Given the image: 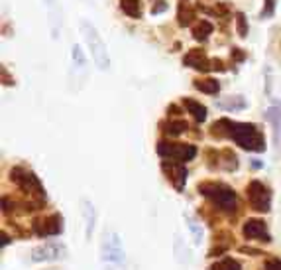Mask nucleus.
<instances>
[{"mask_svg": "<svg viewBox=\"0 0 281 270\" xmlns=\"http://www.w3.org/2000/svg\"><path fill=\"white\" fill-rule=\"evenodd\" d=\"M215 136H230L240 148L250 152H264L266 150V138L258 130L256 124L250 122H234L228 118H220L213 124Z\"/></svg>", "mask_w": 281, "mask_h": 270, "instance_id": "obj_1", "label": "nucleus"}, {"mask_svg": "<svg viewBox=\"0 0 281 270\" xmlns=\"http://www.w3.org/2000/svg\"><path fill=\"white\" fill-rule=\"evenodd\" d=\"M199 194L205 196L207 200H211L217 205V209H222L226 213H234L238 209L236 192L222 182H203V184H199Z\"/></svg>", "mask_w": 281, "mask_h": 270, "instance_id": "obj_2", "label": "nucleus"}, {"mask_svg": "<svg viewBox=\"0 0 281 270\" xmlns=\"http://www.w3.org/2000/svg\"><path fill=\"white\" fill-rule=\"evenodd\" d=\"M81 32L85 36V42H87V46H89V50L93 54V60L94 64H96V68L100 69V71H106V69L110 68V58H108V50H106L102 38L98 34V30L94 28L91 22L81 20Z\"/></svg>", "mask_w": 281, "mask_h": 270, "instance_id": "obj_3", "label": "nucleus"}, {"mask_svg": "<svg viewBox=\"0 0 281 270\" xmlns=\"http://www.w3.org/2000/svg\"><path fill=\"white\" fill-rule=\"evenodd\" d=\"M10 182L16 184L30 198H35V200H43L45 198V190H43L39 178L31 170L24 168V166H14L10 170Z\"/></svg>", "mask_w": 281, "mask_h": 270, "instance_id": "obj_4", "label": "nucleus"}, {"mask_svg": "<svg viewBox=\"0 0 281 270\" xmlns=\"http://www.w3.org/2000/svg\"><path fill=\"white\" fill-rule=\"evenodd\" d=\"M100 254L102 260L112 264V266H122L126 260L122 238L114 229H104L102 233V242H100Z\"/></svg>", "mask_w": 281, "mask_h": 270, "instance_id": "obj_5", "label": "nucleus"}, {"mask_svg": "<svg viewBox=\"0 0 281 270\" xmlns=\"http://www.w3.org/2000/svg\"><path fill=\"white\" fill-rule=\"evenodd\" d=\"M157 154L165 160L181 162L187 164L197 156V148L193 144H183V142H169V140H159L157 142Z\"/></svg>", "mask_w": 281, "mask_h": 270, "instance_id": "obj_6", "label": "nucleus"}, {"mask_svg": "<svg viewBox=\"0 0 281 270\" xmlns=\"http://www.w3.org/2000/svg\"><path fill=\"white\" fill-rule=\"evenodd\" d=\"M246 196H248V202H250L254 211L268 213L272 209V194H270V190L260 180H252L250 184H248Z\"/></svg>", "mask_w": 281, "mask_h": 270, "instance_id": "obj_7", "label": "nucleus"}, {"mask_svg": "<svg viewBox=\"0 0 281 270\" xmlns=\"http://www.w3.org/2000/svg\"><path fill=\"white\" fill-rule=\"evenodd\" d=\"M63 229H65V223H63L61 213H51L31 223V231L37 236H57L63 233Z\"/></svg>", "mask_w": 281, "mask_h": 270, "instance_id": "obj_8", "label": "nucleus"}, {"mask_svg": "<svg viewBox=\"0 0 281 270\" xmlns=\"http://www.w3.org/2000/svg\"><path fill=\"white\" fill-rule=\"evenodd\" d=\"M65 256H67V246L63 242H45L31 250L33 262H51V260H59Z\"/></svg>", "mask_w": 281, "mask_h": 270, "instance_id": "obj_9", "label": "nucleus"}, {"mask_svg": "<svg viewBox=\"0 0 281 270\" xmlns=\"http://www.w3.org/2000/svg\"><path fill=\"white\" fill-rule=\"evenodd\" d=\"M161 170L167 176V180L171 182V186L177 192H183L185 182H187V168L181 162H173V160H163L161 162Z\"/></svg>", "mask_w": 281, "mask_h": 270, "instance_id": "obj_10", "label": "nucleus"}, {"mask_svg": "<svg viewBox=\"0 0 281 270\" xmlns=\"http://www.w3.org/2000/svg\"><path fill=\"white\" fill-rule=\"evenodd\" d=\"M242 235L246 236L248 240H262V242H270L272 240V236L268 233V227H266V221H262L258 217H252V219L244 221Z\"/></svg>", "mask_w": 281, "mask_h": 270, "instance_id": "obj_11", "label": "nucleus"}, {"mask_svg": "<svg viewBox=\"0 0 281 270\" xmlns=\"http://www.w3.org/2000/svg\"><path fill=\"white\" fill-rule=\"evenodd\" d=\"M183 64H185L187 68L201 71V73H207V71H211V69H213V60H209V58H207V54H205L203 50H199V48L189 50L187 56L183 58Z\"/></svg>", "mask_w": 281, "mask_h": 270, "instance_id": "obj_12", "label": "nucleus"}, {"mask_svg": "<svg viewBox=\"0 0 281 270\" xmlns=\"http://www.w3.org/2000/svg\"><path fill=\"white\" fill-rule=\"evenodd\" d=\"M81 213H83V219H85V240L89 242L91 236H93L94 221H96L94 205L89 202V200H81Z\"/></svg>", "mask_w": 281, "mask_h": 270, "instance_id": "obj_13", "label": "nucleus"}, {"mask_svg": "<svg viewBox=\"0 0 281 270\" xmlns=\"http://www.w3.org/2000/svg\"><path fill=\"white\" fill-rule=\"evenodd\" d=\"M183 106L187 108V112H191V116H193L197 122L207 120V106H205V104L193 101V99H183Z\"/></svg>", "mask_w": 281, "mask_h": 270, "instance_id": "obj_14", "label": "nucleus"}, {"mask_svg": "<svg viewBox=\"0 0 281 270\" xmlns=\"http://www.w3.org/2000/svg\"><path fill=\"white\" fill-rule=\"evenodd\" d=\"M120 8L126 16L140 20L142 18V0H120Z\"/></svg>", "mask_w": 281, "mask_h": 270, "instance_id": "obj_15", "label": "nucleus"}, {"mask_svg": "<svg viewBox=\"0 0 281 270\" xmlns=\"http://www.w3.org/2000/svg\"><path fill=\"white\" fill-rule=\"evenodd\" d=\"M217 106L224 108V110H244L248 106V102H246L244 97H240V95H236V97L232 95V97H226L224 101H219Z\"/></svg>", "mask_w": 281, "mask_h": 270, "instance_id": "obj_16", "label": "nucleus"}, {"mask_svg": "<svg viewBox=\"0 0 281 270\" xmlns=\"http://www.w3.org/2000/svg\"><path fill=\"white\" fill-rule=\"evenodd\" d=\"M213 24L209 22V20H199L195 26H193V38L197 40V42H205V40H209V36L213 34Z\"/></svg>", "mask_w": 281, "mask_h": 270, "instance_id": "obj_17", "label": "nucleus"}, {"mask_svg": "<svg viewBox=\"0 0 281 270\" xmlns=\"http://www.w3.org/2000/svg\"><path fill=\"white\" fill-rule=\"evenodd\" d=\"M195 89H197V91H203V93H207V95H217L220 85L217 79L207 77V79H197V81H195Z\"/></svg>", "mask_w": 281, "mask_h": 270, "instance_id": "obj_18", "label": "nucleus"}, {"mask_svg": "<svg viewBox=\"0 0 281 270\" xmlns=\"http://www.w3.org/2000/svg\"><path fill=\"white\" fill-rule=\"evenodd\" d=\"M187 128H189V124L185 120H167V122H161V130L169 136L183 134Z\"/></svg>", "mask_w": 281, "mask_h": 270, "instance_id": "obj_19", "label": "nucleus"}, {"mask_svg": "<svg viewBox=\"0 0 281 270\" xmlns=\"http://www.w3.org/2000/svg\"><path fill=\"white\" fill-rule=\"evenodd\" d=\"M185 221H187V227L189 231H191V235L195 238V244H201L203 242V225L193 215H187V213H185Z\"/></svg>", "mask_w": 281, "mask_h": 270, "instance_id": "obj_20", "label": "nucleus"}, {"mask_svg": "<svg viewBox=\"0 0 281 270\" xmlns=\"http://www.w3.org/2000/svg\"><path fill=\"white\" fill-rule=\"evenodd\" d=\"M211 270H242V266H240V262H238L236 258L224 256V258L217 260V262L211 266Z\"/></svg>", "mask_w": 281, "mask_h": 270, "instance_id": "obj_21", "label": "nucleus"}, {"mask_svg": "<svg viewBox=\"0 0 281 270\" xmlns=\"http://www.w3.org/2000/svg\"><path fill=\"white\" fill-rule=\"evenodd\" d=\"M177 18H179V24L185 28V26H191V22H193V18H195V12H193V8H189L187 4L183 2V4H179Z\"/></svg>", "mask_w": 281, "mask_h": 270, "instance_id": "obj_22", "label": "nucleus"}, {"mask_svg": "<svg viewBox=\"0 0 281 270\" xmlns=\"http://www.w3.org/2000/svg\"><path fill=\"white\" fill-rule=\"evenodd\" d=\"M236 30H238V36L240 38H246L248 36V24H246V16L242 12L236 14Z\"/></svg>", "mask_w": 281, "mask_h": 270, "instance_id": "obj_23", "label": "nucleus"}, {"mask_svg": "<svg viewBox=\"0 0 281 270\" xmlns=\"http://www.w3.org/2000/svg\"><path fill=\"white\" fill-rule=\"evenodd\" d=\"M73 62H75V66H77L79 69L87 68V60H85L83 50H81L79 46H73Z\"/></svg>", "mask_w": 281, "mask_h": 270, "instance_id": "obj_24", "label": "nucleus"}, {"mask_svg": "<svg viewBox=\"0 0 281 270\" xmlns=\"http://www.w3.org/2000/svg\"><path fill=\"white\" fill-rule=\"evenodd\" d=\"M274 12H276V0H266L262 18H270V16H274Z\"/></svg>", "mask_w": 281, "mask_h": 270, "instance_id": "obj_25", "label": "nucleus"}, {"mask_svg": "<svg viewBox=\"0 0 281 270\" xmlns=\"http://www.w3.org/2000/svg\"><path fill=\"white\" fill-rule=\"evenodd\" d=\"M266 270H281V260L280 258H270V260H266Z\"/></svg>", "mask_w": 281, "mask_h": 270, "instance_id": "obj_26", "label": "nucleus"}, {"mask_svg": "<svg viewBox=\"0 0 281 270\" xmlns=\"http://www.w3.org/2000/svg\"><path fill=\"white\" fill-rule=\"evenodd\" d=\"M165 10H167L165 0H156V4L152 6V14H159V12H165Z\"/></svg>", "mask_w": 281, "mask_h": 270, "instance_id": "obj_27", "label": "nucleus"}, {"mask_svg": "<svg viewBox=\"0 0 281 270\" xmlns=\"http://www.w3.org/2000/svg\"><path fill=\"white\" fill-rule=\"evenodd\" d=\"M232 60H234V62H244V60H246V54H244L240 48H234V50H232Z\"/></svg>", "mask_w": 281, "mask_h": 270, "instance_id": "obj_28", "label": "nucleus"}, {"mask_svg": "<svg viewBox=\"0 0 281 270\" xmlns=\"http://www.w3.org/2000/svg\"><path fill=\"white\" fill-rule=\"evenodd\" d=\"M240 252H248V254H254V256H258V254H264L262 250H258V248H248V246H242V248H240Z\"/></svg>", "mask_w": 281, "mask_h": 270, "instance_id": "obj_29", "label": "nucleus"}, {"mask_svg": "<svg viewBox=\"0 0 281 270\" xmlns=\"http://www.w3.org/2000/svg\"><path fill=\"white\" fill-rule=\"evenodd\" d=\"M167 112H169V116H171V114H173V116L181 114V110H179V106H177V104H169V106H167Z\"/></svg>", "mask_w": 281, "mask_h": 270, "instance_id": "obj_30", "label": "nucleus"}, {"mask_svg": "<svg viewBox=\"0 0 281 270\" xmlns=\"http://www.w3.org/2000/svg\"><path fill=\"white\" fill-rule=\"evenodd\" d=\"M2 77H4V85H12V83H14V81L10 79V75H8L6 68H2Z\"/></svg>", "mask_w": 281, "mask_h": 270, "instance_id": "obj_31", "label": "nucleus"}, {"mask_svg": "<svg viewBox=\"0 0 281 270\" xmlns=\"http://www.w3.org/2000/svg\"><path fill=\"white\" fill-rule=\"evenodd\" d=\"M213 69L215 71H224V64L220 60H213Z\"/></svg>", "mask_w": 281, "mask_h": 270, "instance_id": "obj_32", "label": "nucleus"}, {"mask_svg": "<svg viewBox=\"0 0 281 270\" xmlns=\"http://www.w3.org/2000/svg\"><path fill=\"white\" fill-rule=\"evenodd\" d=\"M10 242V236H8V233L6 231H2V246H6Z\"/></svg>", "mask_w": 281, "mask_h": 270, "instance_id": "obj_33", "label": "nucleus"}]
</instances>
